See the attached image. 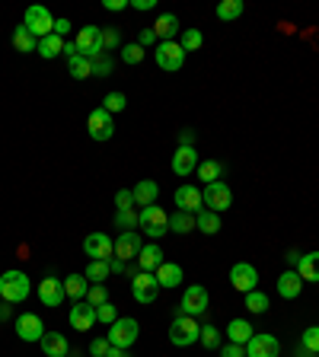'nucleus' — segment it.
<instances>
[{
  "instance_id": "1",
  "label": "nucleus",
  "mask_w": 319,
  "mask_h": 357,
  "mask_svg": "<svg viewBox=\"0 0 319 357\" xmlns=\"http://www.w3.org/2000/svg\"><path fill=\"white\" fill-rule=\"evenodd\" d=\"M32 293V281H29V274L26 271H3L0 274V297L3 303H26Z\"/></svg>"
},
{
  "instance_id": "2",
  "label": "nucleus",
  "mask_w": 319,
  "mask_h": 357,
  "mask_svg": "<svg viewBox=\"0 0 319 357\" xmlns=\"http://www.w3.org/2000/svg\"><path fill=\"white\" fill-rule=\"evenodd\" d=\"M137 226H141L151 240H160V236H166L169 233V214L160 208V204L141 208V214H137Z\"/></svg>"
},
{
  "instance_id": "3",
  "label": "nucleus",
  "mask_w": 319,
  "mask_h": 357,
  "mask_svg": "<svg viewBox=\"0 0 319 357\" xmlns=\"http://www.w3.org/2000/svg\"><path fill=\"white\" fill-rule=\"evenodd\" d=\"M202 338V325L195 322L192 316H176L173 322H169V341L176 345V348H188L195 341Z\"/></svg>"
},
{
  "instance_id": "4",
  "label": "nucleus",
  "mask_w": 319,
  "mask_h": 357,
  "mask_svg": "<svg viewBox=\"0 0 319 357\" xmlns=\"http://www.w3.org/2000/svg\"><path fill=\"white\" fill-rule=\"evenodd\" d=\"M137 335H141V325L135 322V319H128V316H118L115 322L109 325V345L112 348H131L137 341Z\"/></svg>"
},
{
  "instance_id": "5",
  "label": "nucleus",
  "mask_w": 319,
  "mask_h": 357,
  "mask_svg": "<svg viewBox=\"0 0 319 357\" xmlns=\"http://www.w3.org/2000/svg\"><path fill=\"white\" fill-rule=\"evenodd\" d=\"M208 307H211L208 291H204L202 284H188L182 293V303H179V316H192L195 319V316L208 313Z\"/></svg>"
},
{
  "instance_id": "6",
  "label": "nucleus",
  "mask_w": 319,
  "mask_h": 357,
  "mask_svg": "<svg viewBox=\"0 0 319 357\" xmlns=\"http://www.w3.org/2000/svg\"><path fill=\"white\" fill-rule=\"evenodd\" d=\"M153 58H157L160 70L176 74V70H182V64H185V51H182V45H179V42H157Z\"/></svg>"
},
{
  "instance_id": "7",
  "label": "nucleus",
  "mask_w": 319,
  "mask_h": 357,
  "mask_svg": "<svg viewBox=\"0 0 319 357\" xmlns=\"http://www.w3.org/2000/svg\"><path fill=\"white\" fill-rule=\"evenodd\" d=\"M84 252L90 255V262H112L115 255V240H109V233H90L84 240Z\"/></svg>"
},
{
  "instance_id": "8",
  "label": "nucleus",
  "mask_w": 319,
  "mask_h": 357,
  "mask_svg": "<svg viewBox=\"0 0 319 357\" xmlns=\"http://www.w3.org/2000/svg\"><path fill=\"white\" fill-rule=\"evenodd\" d=\"M202 201H204V208L214 211V214H220V211H227L230 204H233V191H230V185L220 179V182H211L204 185L202 191Z\"/></svg>"
},
{
  "instance_id": "9",
  "label": "nucleus",
  "mask_w": 319,
  "mask_h": 357,
  "mask_svg": "<svg viewBox=\"0 0 319 357\" xmlns=\"http://www.w3.org/2000/svg\"><path fill=\"white\" fill-rule=\"evenodd\" d=\"M131 293H135L137 303L151 307L153 300L160 297V284H157V278H153L151 271H135V274H131Z\"/></svg>"
},
{
  "instance_id": "10",
  "label": "nucleus",
  "mask_w": 319,
  "mask_h": 357,
  "mask_svg": "<svg viewBox=\"0 0 319 357\" xmlns=\"http://www.w3.org/2000/svg\"><path fill=\"white\" fill-rule=\"evenodd\" d=\"M23 26L35 35V39H45V35L55 32V17H51L45 7H29V10H26Z\"/></svg>"
},
{
  "instance_id": "11",
  "label": "nucleus",
  "mask_w": 319,
  "mask_h": 357,
  "mask_svg": "<svg viewBox=\"0 0 319 357\" xmlns=\"http://www.w3.org/2000/svg\"><path fill=\"white\" fill-rule=\"evenodd\" d=\"M77 51L84 55V58H99L102 55V29L99 26H84L80 32H77Z\"/></svg>"
},
{
  "instance_id": "12",
  "label": "nucleus",
  "mask_w": 319,
  "mask_h": 357,
  "mask_svg": "<svg viewBox=\"0 0 319 357\" xmlns=\"http://www.w3.org/2000/svg\"><path fill=\"white\" fill-rule=\"evenodd\" d=\"M144 242L141 236H137V230H122L115 236V258L118 262H135L137 255H141Z\"/></svg>"
},
{
  "instance_id": "13",
  "label": "nucleus",
  "mask_w": 319,
  "mask_h": 357,
  "mask_svg": "<svg viewBox=\"0 0 319 357\" xmlns=\"http://www.w3.org/2000/svg\"><path fill=\"white\" fill-rule=\"evenodd\" d=\"M86 131H90L93 141H109L112 134H115V125H112V115L106 108H93L90 118H86Z\"/></svg>"
},
{
  "instance_id": "14",
  "label": "nucleus",
  "mask_w": 319,
  "mask_h": 357,
  "mask_svg": "<svg viewBox=\"0 0 319 357\" xmlns=\"http://www.w3.org/2000/svg\"><path fill=\"white\" fill-rule=\"evenodd\" d=\"M230 284H233V291L249 293L259 287V271H255L249 262H236V265L230 268Z\"/></svg>"
},
{
  "instance_id": "15",
  "label": "nucleus",
  "mask_w": 319,
  "mask_h": 357,
  "mask_svg": "<svg viewBox=\"0 0 319 357\" xmlns=\"http://www.w3.org/2000/svg\"><path fill=\"white\" fill-rule=\"evenodd\" d=\"M278 351H281V345L269 332H255L246 345V357H278Z\"/></svg>"
},
{
  "instance_id": "16",
  "label": "nucleus",
  "mask_w": 319,
  "mask_h": 357,
  "mask_svg": "<svg viewBox=\"0 0 319 357\" xmlns=\"http://www.w3.org/2000/svg\"><path fill=\"white\" fill-rule=\"evenodd\" d=\"M39 300H42V307H61V303H64V297H68V293H64V281H58V278H42V281H39Z\"/></svg>"
},
{
  "instance_id": "17",
  "label": "nucleus",
  "mask_w": 319,
  "mask_h": 357,
  "mask_svg": "<svg viewBox=\"0 0 319 357\" xmlns=\"http://www.w3.org/2000/svg\"><path fill=\"white\" fill-rule=\"evenodd\" d=\"M68 322L74 325L77 332H90L93 325H96V307H90L86 300H80L77 307H70V316H68Z\"/></svg>"
},
{
  "instance_id": "18",
  "label": "nucleus",
  "mask_w": 319,
  "mask_h": 357,
  "mask_svg": "<svg viewBox=\"0 0 319 357\" xmlns=\"http://www.w3.org/2000/svg\"><path fill=\"white\" fill-rule=\"evenodd\" d=\"M17 335L23 341H42V335H45V325H42V319L35 313H23L17 319Z\"/></svg>"
},
{
  "instance_id": "19",
  "label": "nucleus",
  "mask_w": 319,
  "mask_h": 357,
  "mask_svg": "<svg viewBox=\"0 0 319 357\" xmlns=\"http://www.w3.org/2000/svg\"><path fill=\"white\" fill-rule=\"evenodd\" d=\"M176 208L179 211H188V214H198V211L204 208L202 189H195V185H179V189H176Z\"/></svg>"
},
{
  "instance_id": "20",
  "label": "nucleus",
  "mask_w": 319,
  "mask_h": 357,
  "mask_svg": "<svg viewBox=\"0 0 319 357\" xmlns=\"http://www.w3.org/2000/svg\"><path fill=\"white\" fill-rule=\"evenodd\" d=\"M195 169H198V153H195V147H179L176 153H173V173H176L179 179H185V175H192Z\"/></svg>"
},
{
  "instance_id": "21",
  "label": "nucleus",
  "mask_w": 319,
  "mask_h": 357,
  "mask_svg": "<svg viewBox=\"0 0 319 357\" xmlns=\"http://www.w3.org/2000/svg\"><path fill=\"white\" fill-rule=\"evenodd\" d=\"M153 35H157V42H176L179 35V17L176 13H160V19L151 26Z\"/></svg>"
},
{
  "instance_id": "22",
  "label": "nucleus",
  "mask_w": 319,
  "mask_h": 357,
  "mask_svg": "<svg viewBox=\"0 0 319 357\" xmlns=\"http://www.w3.org/2000/svg\"><path fill=\"white\" fill-rule=\"evenodd\" d=\"M153 278H157V284L160 287H179V284L185 281V271H182V265H176V262H163V265L153 271Z\"/></svg>"
},
{
  "instance_id": "23",
  "label": "nucleus",
  "mask_w": 319,
  "mask_h": 357,
  "mask_svg": "<svg viewBox=\"0 0 319 357\" xmlns=\"http://www.w3.org/2000/svg\"><path fill=\"white\" fill-rule=\"evenodd\" d=\"M300 291H303V278L297 274V268H287V271L278 278V293L284 300H294V297H300Z\"/></svg>"
},
{
  "instance_id": "24",
  "label": "nucleus",
  "mask_w": 319,
  "mask_h": 357,
  "mask_svg": "<svg viewBox=\"0 0 319 357\" xmlns=\"http://www.w3.org/2000/svg\"><path fill=\"white\" fill-rule=\"evenodd\" d=\"M39 345H42L45 357H68L70 354V345H68V338H64L61 332H45Z\"/></svg>"
},
{
  "instance_id": "25",
  "label": "nucleus",
  "mask_w": 319,
  "mask_h": 357,
  "mask_svg": "<svg viewBox=\"0 0 319 357\" xmlns=\"http://www.w3.org/2000/svg\"><path fill=\"white\" fill-rule=\"evenodd\" d=\"M131 195H135V204L151 208V204H157V198H160V185L153 182V179H141V182L131 189Z\"/></svg>"
},
{
  "instance_id": "26",
  "label": "nucleus",
  "mask_w": 319,
  "mask_h": 357,
  "mask_svg": "<svg viewBox=\"0 0 319 357\" xmlns=\"http://www.w3.org/2000/svg\"><path fill=\"white\" fill-rule=\"evenodd\" d=\"M163 265V249H160L157 242H151V246H144L141 255H137V271H157V268Z\"/></svg>"
},
{
  "instance_id": "27",
  "label": "nucleus",
  "mask_w": 319,
  "mask_h": 357,
  "mask_svg": "<svg viewBox=\"0 0 319 357\" xmlns=\"http://www.w3.org/2000/svg\"><path fill=\"white\" fill-rule=\"evenodd\" d=\"M255 335V329H252L246 319H233V322L227 325V338H230V345H249V338Z\"/></svg>"
},
{
  "instance_id": "28",
  "label": "nucleus",
  "mask_w": 319,
  "mask_h": 357,
  "mask_svg": "<svg viewBox=\"0 0 319 357\" xmlns=\"http://www.w3.org/2000/svg\"><path fill=\"white\" fill-rule=\"evenodd\" d=\"M86 291H90V281H86L84 274H68V278H64V293H68L74 303L86 300Z\"/></svg>"
},
{
  "instance_id": "29",
  "label": "nucleus",
  "mask_w": 319,
  "mask_h": 357,
  "mask_svg": "<svg viewBox=\"0 0 319 357\" xmlns=\"http://www.w3.org/2000/svg\"><path fill=\"white\" fill-rule=\"evenodd\" d=\"M297 274H300L303 281H319V252H307V255H300V262H297Z\"/></svg>"
},
{
  "instance_id": "30",
  "label": "nucleus",
  "mask_w": 319,
  "mask_h": 357,
  "mask_svg": "<svg viewBox=\"0 0 319 357\" xmlns=\"http://www.w3.org/2000/svg\"><path fill=\"white\" fill-rule=\"evenodd\" d=\"M13 48H17L19 55H32V51L39 48V39H35L26 26H17V29H13Z\"/></svg>"
},
{
  "instance_id": "31",
  "label": "nucleus",
  "mask_w": 319,
  "mask_h": 357,
  "mask_svg": "<svg viewBox=\"0 0 319 357\" xmlns=\"http://www.w3.org/2000/svg\"><path fill=\"white\" fill-rule=\"evenodd\" d=\"M39 55H42L45 61H51V58H58V55H64V39H61V35H45V39H39Z\"/></svg>"
},
{
  "instance_id": "32",
  "label": "nucleus",
  "mask_w": 319,
  "mask_h": 357,
  "mask_svg": "<svg viewBox=\"0 0 319 357\" xmlns=\"http://www.w3.org/2000/svg\"><path fill=\"white\" fill-rule=\"evenodd\" d=\"M195 230L208 233V236H214V233H220V214H214V211L202 208L198 214H195Z\"/></svg>"
},
{
  "instance_id": "33",
  "label": "nucleus",
  "mask_w": 319,
  "mask_h": 357,
  "mask_svg": "<svg viewBox=\"0 0 319 357\" xmlns=\"http://www.w3.org/2000/svg\"><path fill=\"white\" fill-rule=\"evenodd\" d=\"M243 10H246L243 0H220L214 13H218V19H224V23H233V19L243 17Z\"/></svg>"
},
{
  "instance_id": "34",
  "label": "nucleus",
  "mask_w": 319,
  "mask_h": 357,
  "mask_svg": "<svg viewBox=\"0 0 319 357\" xmlns=\"http://www.w3.org/2000/svg\"><path fill=\"white\" fill-rule=\"evenodd\" d=\"M198 179H202L204 185L211 182H220V175H224V163H218V160H204V163H198Z\"/></svg>"
},
{
  "instance_id": "35",
  "label": "nucleus",
  "mask_w": 319,
  "mask_h": 357,
  "mask_svg": "<svg viewBox=\"0 0 319 357\" xmlns=\"http://www.w3.org/2000/svg\"><path fill=\"white\" fill-rule=\"evenodd\" d=\"M68 74L74 80H86V77H93V61L84 55H74V58H68Z\"/></svg>"
},
{
  "instance_id": "36",
  "label": "nucleus",
  "mask_w": 319,
  "mask_h": 357,
  "mask_svg": "<svg viewBox=\"0 0 319 357\" xmlns=\"http://www.w3.org/2000/svg\"><path fill=\"white\" fill-rule=\"evenodd\" d=\"M195 230V214L188 211H176L169 217V233H192Z\"/></svg>"
},
{
  "instance_id": "37",
  "label": "nucleus",
  "mask_w": 319,
  "mask_h": 357,
  "mask_svg": "<svg viewBox=\"0 0 319 357\" xmlns=\"http://www.w3.org/2000/svg\"><path fill=\"white\" fill-rule=\"evenodd\" d=\"M109 274H112L109 262H90V265H86V271H84V278L90 284H102V281H109Z\"/></svg>"
},
{
  "instance_id": "38",
  "label": "nucleus",
  "mask_w": 319,
  "mask_h": 357,
  "mask_svg": "<svg viewBox=\"0 0 319 357\" xmlns=\"http://www.w3.org/2000/svg\"><path fill=\"white\" fill-rule=\"evenodd\" d=\"M179 45H182V51L188 55V51H198L204 45V35H202V29H185L182 32V39H179Z\"/></svg>"
},
{
  "instance_id": "39",
  "label": "nucleus",
  "mask_w": 319,
  "mask_h": 357,
  "mask_svg": "<svg viewBox=\"0 0 319 357\" xmlns=\"http://www.w3.org/2000/svg\"><path fill=\"white\" fill-rule=\"evenodd\" d=\"M246 309H249V313H265V309H269V297L255 287V291L246 293Z\"/></svg>"
},
{
  "instance_id": "40",
  "label": "nucleus",
  "mask_w": 319,
  "mask_h": 357,
  "mask_svg": "<svg viewBox=\"0 0 319 357\" xmlns=\"http://www.w3.org/2000/svg\"><path fill=\"white\" fill-rule=\"evenodd\" d=\"M125 106H128V99H125V93H109L106 99H102V108L109 112V115H115V112H125Z\"/></svg>"
},
{
  "instance_id": "41",
  "label": "nucleus",
  "mask_w": 319,
  "mask_h": 357,
  "mask_svg": "<svg viewBox=\"0 0 319 357\" xmlns=\"http://www.w3.org/2000/svg\"><path fill=\"white\" fill-rule=\"evenodd\" d=\"M300 348L310 351V354H319V325H310V329L300 335Z\"/></svg>"
},
{
  "instance_id": "42",
  "label": "nucleus",
  "mask_w": 319,
  "mask_h": 357,
  "mask_svg": "<svg viewBox=\"0 0 319 357\" xmlns=\"http://www.w3.org/2000/svg\"><path fill=\"white\" fill-rule=\"evenodd\" d=\"M86 303H90V307H102V303H109V291H106L102 284H90V291H86Z\"/></svg>"
},
{
  "instance_id": "43",
  "label": "nucleus",
  "mask_w": 319,
  "mask_h": 357,
  "mask_svg": "<svg viewBox=\"0 0 319 357\" xmlns=\"http://www.w3.org/2000/svg\"><path fill=\"white\" fill-rule=\"evenodd\" d=\"M204 348H220V329L218 325H202V338H198Z\"/></svg>"
},
{
  "instance_id": "44",
  "label": "nucleus",
  "mask_w": 319,
  "mask_h": 357,
  "mask_svg": "<svg viewBox=\"0 0 319 357\" xmlns=\"http://www.w3.org/2000/svg\"><path fill=\"white\" fill-rule=\"evenodd\" d=\"M112 67H115V61L109 55H99V58H93V77H109Z\"/></svg>"
},
{
  "instance_id": "45",
  "label": "nucleus",
  "mask_w": 319,
  "mask_h": 357,
  "mask_svg": "<svg viewBox=\"0 0 319 357\" xmlns=\"http://www.w3.org/2000/svg\"><path fill=\"white\" fill-rule=\"evenodd\" d=\"M118 45H122V35H118V29H102V55L115 51Z\"/></svg>"
},
{
  "instance_id": "46",
  "label": "nucleus",
  "mask_w": 319,
  "mask_h": 357,
  "mask_svg": "<svg viewBox=\"0 0 319 357\" xmlns=\"http://www.w3.org/2000/svg\"><path fill=\"white\" fill-rule=\"evenodd\" d=\"M122 61H125V64H141L144 61V48L141 45H125V48H122Z\"/></svg>"
},
{
  "instance_id": "47",
  "label": "nucleus",
  "mask_w": 319,
  "mask_h": 357,
  "mask_svg": "<svg viewBox=\"0 0 319 357\" xmlns=\"http://www.w3.org/2000/svg\"><path fill=\"white\" fill-rule=\"evenodd\" d=\"M115 319H118V313H115V307H112V300H109V303H102V307H96V322L112 325Z\"/></svg>"
},
{
  "instance_id": "48",
  "label": "nucleus",
  "mask_w": 319,
  "mask_h": 357,
  "mask_svg": "<svg viewBox=\"0 0 319 357\" xmlns=\"http://www.w3.org/2000/svg\"><path fill=\"white\" fill-rule=\"evenodd\" d=\"M115 226H122V230H135V226H137L135 208H131V211H118V214H115Z\"/></svg>"
},
{
  "instance_id": "49",
  "label": "nucleus",
  "mask_w": 319,
  "mask_h": 357,
  "mask_svg": "<svg viewBox=\"0 0 319 357\" xmlns=\"http://www.w3.org/2000/svg\"><path fill=\"white\" fill-rule=\"evenodd\" d=\"M115 208L118 211H131V208H135V195H131V189L118 191V195H115Z\"/></svg>"
},
{
  "instance_id": "50",
  "label": "nucleus",
  "mask_w": 319,
  "mask_h": 357,
  "mask_svg": "<svg viewBox=\"0 0 319 357\" xmlns=\"http://www.w3.org/2000/svg\"><path fill=\"white\" fill-rule=\"evenodd\" d=\"M109 348H112L109 338H93L90 341V357H106L109 354Z\"/></svg>"
},
{
  "instance_id": "51",
  "label": "nucleus",
  "mask_w": 319,
  "mask_h": 357,
  "mask_svg": "<svg viewBox=\"0 0 319 357\" xmlns=\"http://www.w3.org/2000/svg\"><path fill=\"white\" fill-rule=\"evenodd\" d=\"M137 45H141L144 51L153 48V45H157V35H153V29H141V32H137Z\"/></svg>"
},
{
  "instance_id": "52",
  "label": "nucleus",
  "mask_w": 319,
  "mask_h": 357,
  "mask_svg": "<svg viewBox=\"0 0 319 357\" xmlns=\"http://www.w3.org/2000/svg\"><path fill=\"white\" fill-rule=\"evenodd\" d=\"M102 7L112 10V13H122V10L131 7V0H102Z\"/></svg>"
},
{
  "instance_id": "53",
  "label": "nucleus",
  "mask_w": 319,
  "mask_h": 357,
  "mask_svg": "<svg viewBox=\"0 0 319 357\" xmlns=\"http://www.w3.org/2000/svg\"><path fill=\"white\" fill-rule=\"evenodd\" d=\"M220 357H246V348L243 345H227V348L220 351Z\"/></svg>"
},
{
  "instance_id": "54",
  "label": "nucleus",
  "mask_w": 319,
  "mask_h": 357,
  "mask_svg": "<svg viewBox=\"0 0 319 357\" xmlns=\"http://www.w3.org/2000/svg\"><path fill=\"white\" fill-rule=\"evenodd\" d=\"M68 32H70V19H55V35H61V39H64Z\"/></svg>"
},
{
  "instance_id": "55",
  "label": "nucleus",
  "mask_w": 319,
  "mask_h": 357,
  "mask_svg": "<svg viewBox=\"0 0 319 357\" xmlns=\"http://www.w3.org/2000/svg\"><path fill=\"white\" fill-rule=\"evenodd\" d=\"M192 144H195V131H188V128L179 131V147H192Z\"/></svg>"
},
{
  "instance_id": "56",
  "label": "nucleus",
  "mask_w": 319,
  "mask_h": 357,
  "mask_svg": "<svg viewBox=\"0 0 319 357\" xmlns=\"http://www.w3.org/2000/svg\"><path fill=\"white\" fill-rule=\"evenodd\" d=\"M131 7L135 10H153L157 3H153V0H131Z\"/></svg>"
},
{
  "instance_id": "57",
  "label": "nucleus",
  "mask_w": 319,
  "mask_h": 357,
  "mask_svg": "<svg viewBox=\"0 0 319 357\" xmlns=\"http://www.w3.org/2000/svg\"><path fill=\"white\" fill-rule=\"evenodd\" d=\"M300 255H303V252L291 249V252H287V255H284V258H287V265H294V268H297V262H300Z\"/></svg>"
},
{
  "instance_id": "58",
  "label": "nucleus",
  "mask_w": 319,
  "mask_h": 357,
  "mask_svg": "<svg viewBox=\"0 0 319 357\" xmlns=\"http://www.w3.org/2000/svg\"><path fill=\"white\" fill-rule=\"evenodd\" d=\"M74 55H80V51H77V42H64V58H74Z\"/></svg>"
},
{
  "instance_id": "59",
  "label": "nucleus",
  "mask_w": 319,
  "mask_h": 357,
  "mask_svg": "<svg viewBox=\"0 0 319 357\" xmlns=\"http://www.w3.org/2000/svg\"><path fill=\"white\" fill-rule=\"evenodd\" d=\"M106 357H128V351L125 348H109V354Z\"/></svg>"
},
{
  "instance_id": "60",
  "label": "nucleus",
  "mask_w": 319,
  "mask_h": 357,
  "mask_svg": "<svg viewBox=\"0 0 319 357\" xmlns=\"http://www.w3.org/2000/svg\"><path fill=\"white\" fill-rule=\"evenodd\" d=\"M3 319H10V303H3V307H0V322H3Z\"/></svg>"
}]
</instances>
